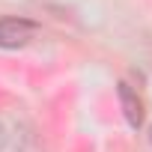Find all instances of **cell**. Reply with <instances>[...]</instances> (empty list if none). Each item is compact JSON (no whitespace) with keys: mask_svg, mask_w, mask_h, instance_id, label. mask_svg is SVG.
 <instances>
[{"mask_svg":"<svg viewBox=\"0 0 152 152\" xmlns=\"http://www.w3.org/2000/svg\"><path fill=\"white\" fill-rule=\"evenodd\" d=\"M36 24L24 18H0V48H21L33 39Z\"/></svg>","mask_w":152,"mask_h":152,"instance_id":"cell-1","label":"cell"},{"mask_svg":"<svg viewBox=\"0 0 152 152\" xmlns=\"http://www.w3.org/2000/svg\"><path fill=\"white\" fill-rule=\"evenodd\" d=\"M116 93H119V104H122V113H125L128 125H131V128H137V125L143 122V102H140V96H137L125 81L116 87Z\"/></svg>","mask_w":152,"mask_h":152,"instance_id":"cell-2","label":"cell"},{"mask_svg":"<svg viewBox=\"0 0 152 152\" xmlns=\"http://www.w3.org/2000/svg\"><path fill=\"white\" fill-rule=\"evenodd\" d=\"M3 146H6V128H3V122H0V152H3Z\"/></svg>","mask_w":152,"mask_h":152,"instance_id":"cell-3","label":"cell"},{"mask_svg":"<svg viewBox=\"0 0 152 152\" xmlns=\"http://www.w3.org/2000/svg\"><path fill=\"white\" fill-rule=\"evenodd\" d=\"M149 140H152V128H149Z\"/></svg>","mask_w":152,"mask_h":152,"instance_id":"cell-4","label":"cell"}]
</instances>
